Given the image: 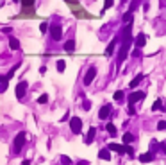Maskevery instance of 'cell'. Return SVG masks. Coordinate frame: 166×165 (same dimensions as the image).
I'll list each match as a JSON object with an SVG mask.
<instances>
[{
	"mask_svg": "<svg viewBox=\"0 0 166 165\" xmlns=\"http://www.w3.org/2000/svg\"><path fill=\"white\" fill-rule=\"evenodd\" d=\"M48 31H50V36H52V40L59 41L63 38V29H61V25L59 23H52L50 27H48Z\"/></svg>",
	"mask_w": 166,
	"mask_h": 165,
	"instance_id": "obj_1",
	"label": "cell"
},
{
	"mask_svg": "<svg viewBox=\"0 0 166 165\" xmlns=\"http://www.w3.org/2000/svg\"><path fill=\"white\" fill-rule=\"evenodd\" d=\"M27 88H29V82L27 81H20L16 84V88H15V95H16V99H23V95L27 93Z\"/></svg>",
	"mask_w": 166,
	"mask_h": 165,
	"instance_id": "obj_2",
	"label": "cell"
},
{
	"mask_svg": "<svg viewBox=\"0 0 166 165\" xmlns=\"http://www.w3.org/2000/svg\"><path fill=\"white\" fill-rule=\"evenodd\" d=\"M145 99V92H132L129 97H127V103H129V106H134V104L138 103V101H143Z\"/></svg>",
	"mask_w": 166,
	"mask_h": 165,
	"instance_id": "obj_3",
	"label": "cell"
},
{
	"mask_svg": "<svg viewBox=\"0 0 166 165\" xmlns=\"http://www.w3.org/2000/svg\"><path fill=\"white\" fill-rule=\"evenodd\" d=\"M70 127H72V131H73L75 135H79L82 131V120L79 117H72L70 119Z\"/></svg>",
	"mask_w": 166,
	"mask_h": 165,
	"instance_id": "obj_4",
	"label": "cell"
},
{
	"mask_svg": "<svg viewBox=\"0 0 166 165\" xmlns=\"http://www.w3.org/2000/svg\"><path fill=\"white\" fill-rule=\"evenodd\" d=\"M23 144H25V133L21 131V133H18V135H16V138H15V153H16V154L21 151Z\"/></svg>",
	"mask_w": 166,
	"mask_h": 165,
	"instance_id": "obj_5",
	"label": "cell"
},
{
	"mask_svg": "<svg viewBox=\"0 0 166 165\" xmlns=\"http://www.w3.org/2000/svg\"><path fill=\"white\" fill-rule=\"evenodd\" d=\"M95 76H96V68H95V66H90L88 72H86V76H84V84L90 86L93 82V79H95Z\"/></svg>",
	"mask_w": 166,
	"mask_h": 165,
	"instance_id": "obj_6",
	"label": "cell"
},
{
	"mask_svg": "<svg viewBox=\"0 0 166 165\" xmlns=\"http://www.w3.org/2000/svg\"><path fill=\"white\" fill-rule=\"evenodd\" d=\"M109 115H111V104L102 106V108H100V111H98V117H100V120H106Z\"/></svg>",
	"mask_w": 166,
	"mask_h": 165,
	"instance_id": "obj_7",
	"label": "cell"
},
{
	"mask_svg": "<svg viewBox=\"0 0 166 165\" xmlns=\"http://www.w3.org/2000/svg\"><path fill=\"white\" fill-rule=\"evenodd\" d=\"M134 43H136V49H143L145 47V43H147V36L141 32V34H138V38L134 40Z\"/></svg>",
	"mask_w": 166,
	"mask_h": 165,
	"instance_id": "obj_8",
	"label": "cell"
},
{
	"mask_svg": "<svg viewBox=\"0 0 166 165\" xmlns=\"http://www.w3.org/2000/svg\"><path fill=\"white\" fill-rule=\"evenodd\" d=\"M139 162H141V163H148V162H154V153L150 151V153H145V154H141V156H139Z\"/></svg>",
	"mask_w": 166,
	"mask_h": 165,
	"instance_id": "obj_9",
	"label": "cell"
},
{
	"mask_svg": "<svg viewBox=\"0 0 166 165\" xmlns=\"http://www.w3.org/2000/svg\"><path fill=\"white\" fill-rule=\"evenodd\" d=\"M95 133H96V129L95 127H90V131H88V135H86V138H84V144H91L93 138H95Z\"/></svg>",
	"mask_w": 166,
	"mask_h": 165,
	"instance_id": "obj_10",
	"label": "cell"
},
{
	"mask_svg": "<svg viewBox=\"0 0 166 165\" xmlns=\"http://www.w3.org/2000/svg\"><path fill=\"white\" fill-rule=\"evenodd\" d=\"M98 158H100V160H107V162H109V160H111L109 149H102V151L98 153Z\"/></svg>",
	"mask_w": 166,
	"mask_h": 165,
	"instance_id": "obj_11",
	"label": "cell"
},
{
	"mask_svg": "<svg viewBox=\"0 0 166 165\" xmlns=\"http://www.w3.org/2000/svg\"><path fill=\"white\" fill-rule=\"evenodd\" d=\"M116 43H118V40L114 38V40H112L109 45H107V49H106V56H111V54L114 52V47H116Z\"/></svg>",
	"mask_w": 166,
	"mask_h": 165,
	"instance_id": "obj_12",
	"label": "cell"
},
{
	"mask_svg": "<svg viewBox=\"0 0 166 165\" xmlns=\"http://www.w3.org/2000/svg\"><path fill=\"white\" fill-rule=\"evenodd\" d=\"M9 47H11L13 50H18V49H20V41L16 40L15 36H11V38H9Z\"/></svg>",
	"mask_w": 166,
	"mask_h": 165,
	"instance_id": "obj_13",
	"label": "cell"
},
{
	"mask_svg": "<svg viewBox=\"0 0 166 165\" xmlns=\"http://www.w3.org/2000/svg\"><path fill=\"white\" fill-rule=\"evenodd\" d=\"M143 77H145V76H143V74H139V76H136V77H134V79H132V81H130V88H136V86H138V84H139V82L143 81Z\"/></svg>",
	"mask_w": 166,
	"mask_h": 165,
	"instance_id": "obj_14",
	"label": "cell"
},
{
	"mask_svg": "<svg viewBox=\"0 0 166 165\" xmlns=\"http://www.w3.org/2000/svg\"><path fill=\"white\" fill-rule=\"evenodd\" d=\"M134 140H136V138H134V135H132V133H125V135H123V144H125V145L132 144Z\"/></svg>",
	"mask_w": 166,
	"mask_h": 165,
	"instance_id": "obj_15",
	"label": "cell"
},
{
	"mask_svg": "<svg viewBox=\"0 0 166 165\" xmlns=\"http://www.w3.org/2000/svg\"><path fill=\"white\" fill-rule=\"evenodd\" d=\"M73 49H75V41L73 40H68L66 43H64V50H66V52H72Z\"/></svg>",
	"mask_w": 166,
	"mask_h": 165,
	"instance_id": "obj_16",
	"label": "cell"
},
{
	"mask_svg": "<svg viewBox=\"0 0 166 165\" xmlns=\"http://www.w3.org/2000/svg\"><path fill=\"white\" fill-rule=\"evenodd\" d=\"M123 99H125V93H123L122 90H118V92L114 93V101H116V103H122Z\"/></svg>",
	"mask_w": 166,
	"mask_h": 165,
	"instance_id": "obj_17",
	"label": "cell"
},
{
	"mask_svg": "<svg viewBox=\"0 0 166 165\" xmlns=\"http://www.w3.org/2000/svg\"><path fill=\"white\" fill-rule=\"evenodd\" d=\"M139 4H141V0H132V2H130L129 11H130V13H134V11H136V9L139 7Z\"/></svg>",
	"mask_w": 166,
	"mask_h": 165,
	"instance_id": "obj_18",
	"label": "cell"
},
{
	"mask_svg": "<svg viewBox=\"0 0 166 165\" xmlns=\"http://www.w3.org/2000/svg\"><path fill=\"white\" fill-rule=\"evenodd\" d=\"M55 66H57V72H64V68H66V63L63 61V59H59Z\"/></svg>",
	"mask_w": 166,
	"mask_h": 165,
	"instance_id": "obj_19",
	"label": "cell"
},
{
	"mask_svg": "<svg viewBox=\"0 0 166 165\" xmlns=\"http://www.w3.org/2000/svg\"><path fill=\"white\" fill-rule=\"evenodd\" d=\"M106 129H107V133H109V135H112V136L116 135V127H114L112 124H107V126H106Z\"/></svg>",
	"mask_w": 166,
	"mask_h": 165,
	"instance_id": "obj_20",
	"label": "cell"
},
{
	"mask_svg": "<svg viewBox=\"0 0 166 165\" xmlns=\"http://www.w3.org/2000/svg\"><path fill=\"white\" fill-rule=\"evenodd\" d=\"M161 109V99H157L155 103L152 104V111H159Z\"/></svg>",
	"mask_w": 166,
	"mask_h": 165,
	"instance_id": "obj_21",
	"label": "cell"
},
{
	"mask_svg": "<svg viewBox=\"0 0 166 165\" xmlns=\"http://www.w3.org/2000/svg\"><path fill=\"white\" fill-rule=\"evenodd\" d=\"M37 103H39V104H47V103H48V95H47V93H43V95L37 99Z\"/></svg>",
	"mask_w": 166,
	"mask_h": 165,
	"instance_id": "obj_22",
	"label": "cell"
},
{
	"mask_svg": "<svg viewBox=\"0 0 166 165\" xmlns=\"http://www.w3.org/2000/svg\"><path fill=\"white\" fill-rule=\"evenodd\" d=\"M39 31H41L43 34H45V32H48V23H47V22H43V23L39 25Z\"/></svg>",
	"mask_w": 166,
	"mask_h": 165,
	"instance_id": "obj_23",
	"label": "cell"
},
{
	"mask_svg": "<svg viewBox=\"0 0 166 165\" xmlns=\"http://www.w3.org/2000/svg\"><path fill=\"white\" fill-rule=\"evenodd\" d=\"M61 162H63V165H72V160H70L68 156H64V154L61 156Z\"/></svg>",
	"mask_w": 166,
	"mask_h": 165,
	"instance_id": "obj_24",
	"label": "cell"
},
{
	"mask_svg": "<svg viewBox=\"0 0 166 165\" xmlns=\"http://www.w3.org/2000/svg\"><path fill=\"white\" fill-rule=\"evenodd\" d=\"M112 4H114V0H106V2H104V9H109V7H112Z\"/></svg>",
	"mask_w": 166,
	"mask_h": 165,
	"instance_id": "obj_25",
	"label": "cell"
},
{
	"mask_svg": "<svg viewBox=\"0 0 166 165\" xmlns=\"http://www.w3.org/2000/svg\"><path fill=\"white\" fill-rule=\"evenodd\" d=\"M130 20H132V13L129 11V13H125V15H123V22H130Z\"/></svg>",
	"mask_w": 166,
	"mask_h": 165,
	"instance_id": "obj_26",
	"label": "cell"
},
{
	"mask_svg": "<svg viewBox=\"0 0 166 165\" xmlns=\"http://www.w3.org/2000/svg\"><path fill=\"white\" fill-rule=\"evenodd\" d=\"M157 129H159V131H163V129H166V122H164V120H161V122L157 124Z\"/></svg>",
	"mask_w": 166,
	"mask_h": 165,
	"instance_id": "obj_27",
	"label": "cell"
},
{
	"mask_svg": "<svg viewBox=\"0 0 166 165\" xmlns=\"http://www.w3.org/2000/svg\"><path fill=\"white\" fill-rule=\"evenodd\" d=\"M5 90H7V81H4L2 84H0V93H4Z\"/></svg>",
	"mask_w": 166,
	"mask_h": 165,
	"instance_id": "obj_28",
	"label": "cell"
},
{
	"mask_svg": "<svg viewBox=\"0 0 166 165\" xmlns=\"http://www.w3.org/2000/svg\"><path fill=\"white\" fill-rule=\"evenodd\" d=\"M82 106H84V109H86V111H90V108H91V103H90V101H84V103H82Z\"/></svg>",
	"mask_w": 166,
	"mask_h": 165,
	"instance_id": "obj_29",
	"label": "cell"
},
{
	"mask_svg": "<svg viewBox=\"0 0 166 165\" xmlns=\"http://www.w3.org/2000/svg\"><path fill=\"white\" fill-rule=\"evenodd\" d=\"M21 4H23L25 7H29V5H32V4H34V0H21Z\"/></svg>",
	"mask_w": 166,
	"mask_h": 165,
	"instance_id": "obj_30",
	"label": "cell"
},
{
	"mask_svg": "<svg viewBox=\"0 0 166 165\" xmlns=\"http://www.w3.org/2000/svg\"><path fill=\"white\" fill-rule=\"evenodd\" d=\"M127 113H129V115H134V113H136V109H134V106H129V109H127Z\"/></svg>",
	"mask_w": 166,
	"mask_h": 165,
	"instance_id": "obj_31",
	"label": "cell"
},
{
	"mask_svg": "<svg viewBox=\"0 0 166 165\" xmlns=\"http://www.w3.org/2000/svg\"><path fill=\"white\" fill-rule=\"evenodd\" d=\"M23 165H31V162H29V160H25V162H23Z\"/></svg>",
	"mask_w": 166,
	"mask_h": 165,
	"instance_id": "obj_32",
	"label": "cell"
},
{
	"mask_svg": "<svg viewBox=\"0 0 166 165\" xmlns=\"http://www.w3.org/2000/svg\"><path fill=\"white\" fill-rule=\"evenodd\" d=\"M13 2H20V0H13Z\"/></svg>",
	"mask_w": 166,
	"mask_h": 165,
	"instance_id": "obj_33",
	"label": "cell"
},
{
	"mask_svg": "<svg viewBox=\"0 0 166 165\" xmlns=\"http://www.w3.org/2000/svg\"><path fill=\"white\" fill-rule=\"evenodd\" d=\"M66 2H72V0H66Z\"/></svg>",
	"mask_w": 166,
	"mask_h": 165,
	"instance_id": "obj_34",
	"label": "cell"
}]
</instances>
